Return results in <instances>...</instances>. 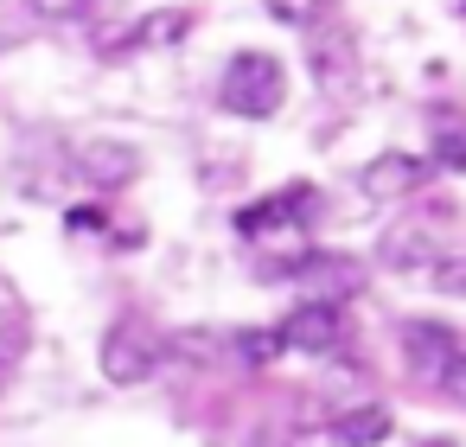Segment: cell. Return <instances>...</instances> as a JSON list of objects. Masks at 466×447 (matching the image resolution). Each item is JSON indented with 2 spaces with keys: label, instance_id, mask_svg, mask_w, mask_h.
Listing matches in <instances>:
<instances>
[{
  "label": "cell",
  "instance_id": "6da1fadb",
  "mask_svg": "<svg viewBox=\"0 0 466 447\" xmlns=\"http://www.w3.org/2000/svg\"><path fill=\"white\" fill-rule=\"evenodd\" d=\"M218 103H224L230 116H243V122L281 116V103H288V71H281V58H268V52H237V58L224 65V77H218Z\"/></svg>",
  "mask_w": 466,
  "mask_h": 447
},
{
  "label": "cell",
  "instance_id": "7a4b0ae2",
  "mask_svg": "<svg viewBox=\"0 0 466 447\" xmlns=\"http://www.w3.org/2000/svg\"><path fill=\"white\" fill-rule=\"evenodd\" d=\"M160 351H167V339L154 332V320L122 313V320L103 332L96 364H103V377H109V383H147V377H154V364H160Z\"/></svg>",
  "mask_w": 466,
  "mask_h": 447
},
{
  "label": "cell",
  "instance_id": "3957f363",
  "mask_svg": "<svg viewBox=\"0 0 466 447\" xmlns=\"http://www.w3.org/2000/svg\"><path fill=\"white\" fill-rule=\"evenodd\" d=\"M313 211H319V192H313V186H288V192H275V198H262V205H243V211H237V230H243L249 243H262V237L307 230Z\"/></svg>",
  "mask_w": 466,
  "mask_h": 447
},
{
  "label": "cell",
  "instance_id": "277c9868",
  "mask_svg": "<svg viewBox=\"0 0 466 447\" xmlns=\"http://www.w3.org/2000/svg\"><path fill=\"white\" fill-rule=\"evenodd\" d=\"M453 358H460V339L441 320H409L402 326V364H409L415 383H447Z\"/></svg>",
  "mask_w": 466,
  "mask_h": 447
},
{
  "label": "cell",
  "instance_id": "5b68a950",
  "mask_svg": "<svg viewBox=\"0 0 466 447\" xmlns=\"http://www.w3.org/2000/svg\"><path fill=\"white\" fill-rule=\"evenodd\" d=\"M288 275H300L307 288H313V300L319 307H339V300H351L370 275H364V262L358 256H339V249H319V256H300Z\"/></svg>",
  "mask_w": 466,
  "mask_h": 447
},
{
  "label": "cell",
  "instance_id": "8992f818",
  "mask_svg": "<svg viewBox=\"0 0 466 447\" xmlns=\"http://www.w3.org/2000/svg\"><path fill=\"white\" fill-rule=\"evenodd\" d=\"M275 332H281V351H313V358H326V351L345 345V313H339V307H319V300H300Z\"/></svg>",
  "mask_w": 466,
  "mask_h": 447
},
{
  "label": "cell",
  "instance_id": "52a82bcc",
  "mask_svg": "<svg viewBox=\"0 0 466 447\" xmlns=\"http://www.w3.org/2000/svg\"><path fill=\"white\" fill-rule=\"evenodd\" d=\"M421 179H428V160H415V154H377V160H364L358 192L370 205H396V198L421 192Z\"/></svg>",
  "mask_w": 466,
  "mask_h": 447
},
{
  "label": "cell",
  "instance_id": "ba28073f",
  "mask_svg": "<svg viewBox=\"0 0 466 447\" xmlns=\"http://www.w3.org/2000/svg\"><path fill=\"white\" fill-rule=\"evenodd\" d=\"M77 173H84L96 192H122V186L141 179V147H135V141H90V147L77 154Z\"/></svg>",
  "mask_w": 466,
  "mask_h": 447
},
{
  "label": "cell",
  "instance_id": "9c48e42d",
  "mask_svg": "<svg viewBox=\"0 0 466 447\" xmlns=\"http://www.w3.org/2000/svg\"><path fill=\"white\" fill-rule=\"evenodd\" d=\"M377 262L396 269V275H434V262H441V237H434L428 224H396V230H383Z\"/></svg>",
  "mask_w": 466,
  "mask_h": 447
},
{
  "label": "cell",
  "instance_id": "30bf717a",
  "mask_svg": "<svg viewBox=\"0 0 466 447\" xmlns=\"http://www.w3.org/2000/svg\"><path fill=\"white\" fill-rule=\"evenodd\" d=\"M390 428H396V415L383 402H358V409H339L326 422V441H339V447H377V441H390Z\"/></svg>",
  "mask_w": 466,
  "mask_h": 447
},
{
  "label": "cell",
  "instance_id": "8fae6325",
  "mask_svg": "<svg viewBox=\"0 0 466 447\" xmlns=\"http://www.w3.org/2000/svg\"><path fill=\"white\" fill-rule=\"evenodd\" d=\"M192 33V14H147V20H135V33H122V39H109V52H160V46H179Z\"/></svg>",
  "mask_w": 466,
  "mask_h": 447
},
{
  "label": "cell",
  "instance_id": "7c38bea8",
  "mask_svg": "<svg viewBox=\"0 0 466 447\" xmlns=\"http://www.w3.org/2000/svg\"><path fill=\"white\" fill-rule=\"evenodd\" d=\"M313 71L326 77V90H351V77H358V58H351V39L345 33H326L319 26V39H313Z\"/></svg>",
  "mask_w": 466,
  "mask_h": 447
},
{
  "label": "cell",
  "instance_id": "4fadbf2b",
  "mask_svg": "<svg viewBox=\"0 0 466 447\" xmlns=\"http://www.w3.org/2000/svg\"><path fill=\"white\" fill-rule=\"evenodd\" d=\"M26 345H33L26 313H20L7 294H0V371H7V364H20V358H26Z\"/></svg>",
  "mask_w": 466,
  "mask_h": 447
},
{
  "label": "cell",
  "instance_id": "5bb4252c",
  "mask_svg": "<svg viewBox=\"0 0 466 447\" xmlns=\"http://www.w3.org/2000/svg\"><path fill=\"white\" fill-rule=\"evenodd\" d=\"M268 7V20L275 26H294V33H313L326 14H332V0H262Z\"/></svg>",
  "mask_w": 466,
  "mask_h": 447
},
{
  "label": "cell",
  "instance_id": "9a60e30c",
  "mask_svg": "<svg viewBox=\"0 0 466 447\" xmlns=\"http://www.w3.org/2000/svg\"><path fill=\"white\" fill-rule=\"evenodd\" d=\"M434 160L466 173V128H434Z\"/></svg>",
  "mask_w": 466,
  "mask_h": 447
},
{
  "label": "cell",
  "instance_id": "2e32d148",
  "mask_svg": "<svg viewBox=\"0 0 466 447\" xmlns=\"http://www.w3.org/2000/svg\"><path fill=\"white\" fill-rule=\"evenodd\" d=\"M434 288L453 294V300H466V256H441L434 262Z\"/></svg>",
  "mask_w": 466,
  "mask_h": 447
},
{
  "label": "cell",
  "instance_id": "e0dca14e",
  "mask_svg": "<svg viewBox=\"0 0 466 447\" xmlns=\"http://www.w3.org/2000/svg\"><path fill=\"white\" fill-rule=\"evenodd\" d=\"M26 7H33L39 20H58V26H65V20H84L96 0H26Z\"/></svg>",
  "mask_w": 466,
  "mask_h": 447
},
{
  "label": "cell",
  "instance_id": "ac0fdd59",
  "mask_svg": "<svg viewBox=\"0 0 466 447\" xmlns=\"http://www.w3.org/2000/svg\"><path fill=\"white\" fill-rule=\"evenodd\" d=\"M243 351H249L256 364H262V358H281V332H249V339H243Z\"/></svg>",
  "mask_w": 466,
  "mask_h": 447
},
{
  "label": "cell",
  "instance_id": "d6986e66",
  "mask_svg": "<svg viewBox=\"0 0 466 447\" xmlns=\"http://www.w3.org/2000/svg\"><path fill=\"white\" fill-rule=\"evenodd\" d=\"M441 390H453V396H460V402H466V351H460V358H453V371H447V383H441Z\"/></svg>",
  "mask_w": 466,
  "mask_h": 447
},
{
  "label": "cell",
  "instance_id": "ffe728a7",
  "mask_svg": "<svg viewBox=\"0 0 466 447\" xmlns=\"http://www.w3.org/2000/svg\"><path fill=\"white\" fill-rule=\"evenodd\" d=\"M428 447H453V441H428Z\"/></svg>",
  "mask_w": 466,
  "mask_h": 447
}]
</instances>
